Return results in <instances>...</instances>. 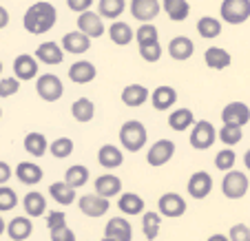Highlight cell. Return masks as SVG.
<instances>
[{"label":"cell","mask_w":250,"mask_h":241,"mask_svg":"<svg viewBox=\"0 0 250 241\" xmlns=\"http://www.w3.org/2000/svg\"><path fill=\"white\" fill-rule=\"evenodd\" d=\"M56 22H58V9L47 0L33 2L24 11L22 18V27L27 29V33H33V36H42V33L51 31L56 27Z\"/></svg>","instance_id":"cell-1"},{"label":"cell","mask_w":250,"mask_h":241,"mask_svg":"<svg viewBox=\"0 0 250 241\" xmlns=\"http://www.w3.org/2000/svg\"><path fill=\"white\" fill-rule=\"evenodd\" d=\"M148 140V133L146 126L140 122V120H128L120 126V144L126 153H137L144 148Z\"/></svg>","instance_id":"cell-2"},{"label":"cell","mask_w":250,"mask_h":241,"mask_svg":"<svg viewBox=\"0 0 250 241\" xmlns=\"http://www.w3.org/2000/svg\"><path fill=\"white\" fill-rule=\"evenodd\" d=\"M250 188V181H248V175L241 173V170H228L226 175L222 180V193L224 197L228 199H241Z\"/></svg>","instance_id":"cell-3"},{"label":"cell","mask_w":250,"mask_h":241,"mask_svg":"<svg viewBox=\"0 0 250 241\" xmlns=\"http://www.w3.org/2000/svg\"><path fill=\"white\" fill-rule=\"evenodd\" d=\"M215 137H217V131L208 120H199V122L193 124L190 128V146L195 151H208V148L215 144Z\"/></svg>","instance_id":"cell-4"},{"label":"cell","mask_w":250,"mask_h":241,"mask_svg":"<svg viewBox=\"0 0 250 241\" xmlns=\"http://www.w3.org/2000/svg\"><path fill=\"white\" fill-rule=\"evenodd\" d=\"M219 16L228 24H244L250 18V0H224Z\"/></svg>","instance_id":"cell-5"},{"label":"cell","mask_w":250,"mask_h":241,"mask_svg":"<svg viewBox=\"0 0 250 241\" xmlns=\"http://www.w3.org/2000/svg\"><path fill=\"white\" fill-rule=\"evenodd\" d=\"M36 93L44 102H58L64 95V84L53 73H42V76H38V82H36Z\"/></svg>","instance_id":"cell-6"},{"label":"cell","mask_w":250,"mask_h":241,"mask_svg":"<svg viewBox=\"0 0 250 241\" xmlns=\"http://www.w3.org/2000/svg\"><path fill=\"white\" fill-rule=\"evenodd\" d=\"M157 208H160L162 217H168V219H177L188 210L186 206V199L177 193H164L160 199H157Z\"/></svg>","instance_id":"cell-7"},{"label":"cell","mask_w":250,"mask_h":241,"mask_svg":"<svg viewBox=\"0 0 250 241\" xmlns=\"http://www.w3.org/2000/svg\"><path fill=\"white\" fill-rule=\"evenodd\" d=\"M175 155V144L170 140H157L151 148L146 151V164L153 168H160V166L168 164Z\"/></svg>","instance_id":"cell-8"},{"label":"cell","mask_w":250,"mask_h":241,"mask_svg":"<svg viewBox=\"0 0 250 241\" xmlns=\"http://www.w3.org/2000/svg\"><path fill=\"white\" fill-rule=\"evenodd\" d=\"M78 208L82 210V215H86V217H102V215H106V210L111 208V199L106 197H100L98 193L93 195H84V197L78 199Z\"/></svg>","instance_id":"cell-9"},{"label":"cell","mask_w":250,"mask_h":241,"mask_svg":"<svg viewBox=\"0 0 250 241\" xmlns=\"http://www.w3.org/2000/svg\"><path fill=\"white\" fill-rule=\"evenodd\" d=\"M128 9H131L133 18L144 24V22H153L160 16L162 5H160V0H131Z\"/></svg>","instance_id":"cell-10"},{"label":"cell","mask_w":250,"mask_h":241,"mask_svg":"<svg viewBox=\"0 0 250 241\" xmlns=\"http://www.w3.org/2000/svg\"><path fill=\"white\" fill-rule=\"evenodd\" d=\"M78 31H82L84 36H89L91 40L100 38V36H104V18L100 14H95V11H84V14L78 16Z\"/></svg>","instance_id":"cell-11"},{"label":"cell","mask_w":250,"mask_h":241,"mask_svg":"<svg viewBox=\"0 0 250 241\" xmlns=\"http://www.w3.org/2000/svg\"><path fill=\"white\" fill-rule=\"evenodd\" d=\"M186 190H188V195L193 199H206L212 190V177L208 175L206 170H197V173L190 175L188 184H186Z\"/></svg>","instance_id":"cell-12"},{"label":"cell","mask_w":250,"mask_h":241,"mask_svg":"<svg viewBox=\"0 0 250 241\" xmlns=\"http://www.w3.org/2000/svg\"><path fill=\"white\" fill-rule=\"evenodd\" d=\"M222 122L224 124H235V126L244 128L250 122V109L244 102H230V104L224 106L222 111Z\"/></svg>","instance_id":"cell-13"},{"label":"cell","mask_w":250,"mask_h":241,"mask_svg":"<svg viewBox=\"0 0 250 241\" xmlns=\"http://www.w3.org/2000/svg\"><path fill=\"white\" fill-rule=\"evenodd\" d=\"M14 76L20 82H29L38 76V60L36 56H29V53H20L14 60Z\"/></svg>","instance_id":"cell-14"},{"label":"cell","mask_w":250,"mask_h":241,"mask_svg":"<svg viewBox=\"0 0 250 241\" xmlns=\"http://www.w3.org/2000/svg\"><path fill=\"white\" fill-rule=\"evenodd\" d=\"M36 60L42 62V64H49V66L62 64V60H64V49H62V44L53 42V40L42 42L36 49Z\"/></svg>","instance_id":"cell-15"},{"label":"cell","mask_w":250,"mask_h":241,"mask_svg":"<svg viewBox=\"0 0 250 241\" xmlns=\"http://www.w3.org/2000/svg\"><path fill=\"white\" fill-rule=\"evenodd\" d=\"M98 161L102 168L115 170L124 164V153H122V148L115 146V144H102L98 151Z\"/></svg>","instance_id":"cell-16"},{"label":"cell","mask_w":250,"mask_h":241,"mask_svg":"<svg viewBox=\"0 0 250 241\" xmlns=\"http://www.w3.org/2000/svg\"><path fill=\"white\" fill-rule=\"evenodd\" d=\"M95 76H98V69H95L93 62L78 60L69 66V80L76 82V84H89L95 80Z\"/></svg>","instance_id":"cell-17"},{"label":"cell","mask_w":250,"mask_h":241,"mask_svg":"<svg viewBox=\"0 0 250 241\" xmlns=\"http://www.w3.org/2000/svg\"><path fill=\"white\" fill-rule=\"evenodd\" d=\"M93 188L100 197L111 199V197H115V195H122V180H120L118 175H109V173H106V175L95 177Z\"/></svg>","instance_id":"cell-18"},{"label":"cell","mask_w":250,"mask_h":241,"mask_svg":"<svg viewBox=\"0 0 250 241\" xmlns=\"http://www.w3.org/2000/svg\"><path fill=\"white\" fill-rule=\"evenodd\" d=\"M42 177H44L42 168H40L38 164H33V161H20V164L16 166V180H18L20 184H24V186L40 184Z\"/></svg>","instance_id":"cell-19"},{"label":"cell","mask_w":250,"mask_h":241,"mask_svg":"<svg viewBox=\"0 0 250 241\" xmlns=\"http://www.w3.org/2000/svg\"><path fill=\"white\" fill-rule=\"evenodd\" d=\"M62 49H64V53H76V56H80V53H86L91 47V38L89 36H84L82 31H69L64 33V38H62Z\"/></svg>","instance_id":"cell-20"},{"label":"cell","mask_w":250,"mask_h":241,"mask_svg":"<svg viewBox=\"0 0 250 241\" xmlns=\"http://www.w3.org/2000/svg\"><path fill=\"white\" fill-rule=\"evenodd\" d=\"M166 51H168V56L173 58V60L186 62L195 53V44L188 36H177V38H173L168 42V49H166Z\"/></svg>","instance_id":"cell-21"},{"label":"cell","mask_w":250,"mask_h":241,"mask_svg":"<svg viewBox=\"0 0 250 241\" xmlns=\"http://www.w3.org/2000/svg\"><path fill=\"white\" fill-rule=\"evenodd\" d=\"M104 237H111V239H118V241H131L133 226L124 217H113L104 226Z\"/></svg>","instance_id":"cell-22"},{"label":"cell","mask_w":250,"mask_h":241,"mask_svg":"<svg viewBox=\"0 0 250 241\" xmlns=\"http://www.w3.org/2000/svg\"><path fill=\"white\" fill-rule=\"evenodd\" d=\"M7 235L11 241H27L33 235L31 217H14L7 223Z\"/></svg>","instance_id":"cell-23"},{"label":"cell","mask_w":250,"mask_h":241,"mask_svg":"<svg viewBox=\"0 0 250 241\" xmlns=\"http://www.w3.org/2000/svg\"><path fill=\"white\" fill-rule=\"evenodd\" d=\"M204 62H206L208 69L224 71V69H228V66H230L232 56L226 51V49H222V47H210V49H206V53H204Z\"/></svg>","instance_id":"cell-24"},{"label":"cell","mask_w":250,"mask_h":241,"mask_svg":"<svg viewBox=\"0 0 250 241\" xmlns=\"http://www.w3.org/2000/svg\"><path fill=\"white\" fill-rule=\"evenodd\" d=\"M22 146H24V151H27L31 157H42L44 153L49 151V140L44 137V133L31 131V133H27V135H24Z\"/></svg>","instance_id":"cell-25"},{"label":"cell","mask_w":250,"mask_h":241,"mask_svg":"<svg viewBox=\"0 0 250 241\" xmlns=\"http://www.w3.org/2000/svg\"><path fill=\"white\" fill-rule=\"evenodd\" d=\"M22 208L24 213H27V217H42L44 213H47V199H44L42 193H38V190H31V193L24 195L22 199Z\"/></svg>","instance_id":"cell-26"},{"label":"cell","mask_w":250,"mask_h":241,"mask_svg":"<svg viewBox=\"0 0 250 241\" xmlns=\"http://www.w3.org/2000/svg\"><path fill=\"white\" fill-rule=\"evenodd\" d=\"M175 102H177V91L173 86L162 84L151 93V104L155 106V111H168Z\"/></svg>","instance_id":"cell-27"},{"label":"cell","mask_w":250,"mask_h":241,"mask_svg":"<svg viewBox=\"0 0 250 241\" xmlns=\"http://www.w3.org/2000/svg\"><path fill=\"white\" fill-rule=\"evenodd\" d=\"M120 98H122V104L135 109V106L144 104V102L151 98V93H148L146 86H142V84H128L126 89L122 91V95H120Z\"/></svg>","instance_id":"cell-28"},{"label":"cell","mask_w":250,"mask_h":241,"mask_svg":"<svg viewBox=\"0 0 250 241\" xmlns=\"http://www.w3.org/2000/svg\"><path fill=\"white\" fill-rule=\"evenodd\" d=\"M109 38H111V42L118 44V47H126V44H131L133 40H135V31H133L126 22L115 20L109 27Z\"/></svg>","instance_id":"cell-29"},{"label":"cell","mask_w":250,"mask_h":241,"mask_svg":"<svg viewBox=\"0 0 250 241\" xmlns=\"http://www.w3.org/2000/svg\"><path fill=\"white\" fill-rule=\"evenodd\" d=\"M49 195H51V199L56 203H60V206H71V203L76 201V188L69 186L64 180L53 181V184L49 186Z\"/></svg>","instance_id":"cell-30"},{"label":"cell","mask_w":250,"mask_h":241,"mask_svg":"<svg viewBox=\"0 0 250 241\" xmlns=\"http://www.w3.org/2000/svg\"><path fill=\"white\" fill-rule=\"evenodd\" d=\"M162 9L173 22H184L190 14V5L186 0H162Z\"/></svg>","instance_id":"cell-31"},{"label":"cell","mask_w":250,"mask_h":241,"mask_svg":"<svg viewBox=\"0 0 250 241\" xmlns=\"http://www.w3.org/2000/svg\"><path fill=\"white\" fill-rule=\"evenodd\" d=\"M193 124H195V115L190 109H177L168 115V126L177 133H184L188 128H193Z\"/></svg>","instance_id":"cell-32"},{"label":"cell","mask_w":250,"mask_h":241,"mask_svg":"<svg viewBox=\"0 0 250 241\" xmlns=\"http://www.w3.org/2000/svg\"><path fill=\"white\" fill-rule=\"evenodd\" d=\"M71 115H73V120H78V122L86 124L93 120L95 115V104L91 102L89 98H78L73 104H71Z\"/></svg>","instance_id":"cell-33"},{"label":"cell","mask_w":250,"mask_h":241,"mask_svg":"<svg viewBox=\"0 0 250 241\" xmlns=\"http://www.w3.org/2000/svg\"><path fill=\"white\" fill-rule=\"evenodd\" d=\"M118 208L122 210L124 215H140L144 210V199L137 193H122L118 199Z\"/></svg>","instance_id":"cell-34"},{"label":"cell","mask_w":250,"mask_h":241,"mask_svg":"<svg viewBox=\"0 0 250 241\" xmlns=\"http://www.w3.org/2000/svg\"><path fill=\"white\" fill-rule=\"evenodd\" d=\"M89 177H91V173H89V168H86L84 164H73V166H69V168L64 170V181L69 186H73V188H82V186L89 181Z\"/></svg>","instance_id":"cell-35"},{"label":"cell","mask_w":250,"mask_h":241,"mask_svg":"<svg viewBox=\"0 0 250 241\" xmlns=\"http://www.w3.org/2000/svg\"><path fill=\"white\" fill-rule=\"evenodd\" d=\"M160 228H162V215L160 213H155V210L144 213V217H142V232H144V237H146L148 241L157 239Z\"/></svg>","instance_id":"cell-36"},{"label":"cell","mask_w":250,"mask_h":241,"mask_svg":"<svg viewBox=\"0 0 250 241\" xmlns=\"http://www.w3.org/2000/svg\"><path fill=\"white\" fill-rule=\"evenodd\" d=\"M126 9V0H100L98 14L106 20H118Z\"/></svg>","instance_id":"cell-37"},{"label":"cell","mask_w":250,"mask_h":241,"mask_svg":"<svg viewBox=\"0 0 250 241\" xmlns=\"http://www.w3.org/2000/svg\"><path fill=\"white\" fill-rule=\"evenodd\" d=\"M197 33L206 40L217 38V36H222V22L217 18H212V16H202L197 20Z\"/></svg>","instance_id":"cell-38"},{"label":"cell","mask_w":250,"mask_h":241,"mask_svg":"<svg viewBox=\"0 0 250 241\" xmlns=\"http://www.w3.org/2000/svg\"><path fill=\"white\" fill-rule=\"evenodd\" d=\"M135 40L137 47H151V44L160 42V31H157V27L153 22H144L135 31Z\"/></svg>","instance_id":"cell-39"},{"label":"cell","mask_w":250,"mask_h":241,"mask_svg":"<svg viewBox=\"0 0 250 241\" xmlns=\"http://www.w3.org/2000/svg\"><path fill=\"white\" fill-rule=\"evenodd\" d=\"M217 137H219V142H224L228 148H230V146H235V144L241 142V137H244V128L235 126V124H224V126L217 131Z\"/></svg>","instance_id":"cell-40"},{"label":"cell","mask_w":250,"mask_h":241,"mask_svg":"<svg viewBox=\"0 0 250 241\" xmlns=\"http://www.w3.org/2000/svg\"><path fill=\"white\" fill-rule=\"evenodd\" d=\"M49 153H51L56 160H66V157L73 153V140L69 137H58L49 144Z\"/></svg>","instance_id":"cell-41"},{"label":"cell","mask_w":250,"mask_h":241,"mask_svg":"<svg viewBox=\"0 0 250 241\" xmlns=\"http://www.w3.org/2000/svg\"><path fill=\"white\" fill-rule=\"evenodd\" d=\"M235 161H237V155L232 148H222V151L215 155V168L222 170V173H228V170L235 168Z\"/></svg>","instance_id":"cell-42"},{"label":"cell","mask_w":250,"mask_h":241,"mask_svg":"<svg viewBox=\"0 0 250 241\" xmlns=\"http://www.w3.org/2000/svg\"><path fill=\"white\" fill-rule=\"evenodd\" d=\"M18 206V195L14 188L9 186H0V213H7V210H14Z\"/></svg>","instance_id":"cell-43"},{"label":"cell","mask_w":250,"mask_h":241,"mask_svg":"<svg viewBox=\"0 0 250 241\" xmlns=\"http://www.w3.org/2000/svg\"><path fill=\"white\" fill-rule=\"evenodd\" d=\"M20 91V80L18 78H0V98H11Z\"/></svg>","instance_id":"cell-44"},{"label":"cell","mask_w":250,"mask_h":241,"mask_svg":"<svg viewBox=\"0 0 250 241\" xmlns=\"http://www.w3.org/2000/svg\"><path fill=\"white\" fill-rule=\"evenodd\" d=\"M228 239L230 241H250V228L246 223H235L228 230Z\"/></svg>","instance_id":"cell-45"},{"label":"cell","mask_w":250,"mask_h":241,"mask_svg":"<svg viewBox=\"0 0 250 241\" xmlns=\"http://www.w3.org/2000/svg\"><path fill=\"white\" fill-rule=\"evenodd\" d=\"M140 56L144 62H157L162 58V44H151V47H140Z\"/></svg>","instance_id":"cell-46"},{"label":"cell","mask_w":250,"mask_h":241,"mask_svg":"<svg viewBox=\"0 0 250 241\" xmlns=\"http://www.w3.org/2000/svg\"><path fill=\"white\" fill-rule=\"evenodd\" d=\"M51 241H76V232L71 230L69 226H60V228H51L49 230Z\"/></svg>","instance_id":"cell-47"},{"label":"cell","mask_w":250,"mask_h":241,"mask_svg":"<svg viewBox=\"0 0 250 241\" xmlns=\"http://www.w3.org/2000/svg\"><path fill=\"white\" fill-rule=\"evenodd\" d=\"M60 226H66L64 210H51V213L47 215V228L51 230V228H60Z\"/></svg>","instance_id":"cell-48"},{"label":"cell","mask_w":250,"mask_h":241,"mask_svg":"<svg viewBox=\"0 0 250 241\" xmlns=\"http://www.w3.org/2000/svg\"><path fill=\"white\" fill-rule=\"evenodd\" d=\"M91 5H93V0H66V7H69L71 11H76V14L89 11Z\"/></svg>","instance_id":"cell-49"},{"label":"cell","mask_w":250,"mask_h":241,"mask_svg":"<svg viewBox=\"0 0 250 241\" xmlns=\"http://www.w3.org/2000/svg\"><path fill=\"white\" fill-rule=\"evenodd\" d=\"M11 175H14V170H11V166L7 164V161L0 160V186H5L7 181L11 180Z\"/></svg>","instance_id":"cell-50"},{"label":"cell","mask_w":250,"mask_h":241,"mask_svg":"<svg viewBox=\"0 0 250 241\" xmlns=\"http://www.w3.org/2000/svg\"><path fill=\"white\" fill-rule=\"evenodd\" d=\"M7 24H9V11L0 5V29H5Z\"/></svg>","instance_id":"cell-51"},{"label":"cell","mask_w":250,"mask_h":241,"mask_svg":"<svg viewBox=\"0 0 250 241\" xmlns=\"http://www.w3.org/2000/svg\"><path fill=\"white\" fill-rule=\"evenodd\" d=\"M206 241H230V239H228V235H222V232H215V235H210Z\"/></svg>","instance_id":"cell-52"},{"label":"cell","mask_w":250,"mask_h":241,"mask_svg":"<svg viewBox=\"0 0 250 241\" xmlns=\"http://www.w3.org/2000/svg\"><path fill=\"white\" fill-rule=\"evenodd\" d=\"M244 164H246V168L250 170V148L246 151V155H244Z\"/></svg>","instance_id":"cell-53"},{"label":"cell","mask_w":250,"mask_h":241,"mask_svg":"<svg viewBox=\"0 0 250 241\" xmlns=\"http://www.w3.org/2000/svg\"><path fill=\"white\" fill-rule=\"evenodd\" d=\"M2 232H7V223L2 219V215H0V237H2Z\"/></svg>","instance_id":"cell-54"},{"label":"cell","mask_w":250,"mask_h":241,"mask_svg":"<svg viewBox=\"0 0 250 241\" xmlns=\"http://www.w3.org/2000/svg\"><path fill=\"white\" fill-rule=\"evenodd\" d=\"M102 241H118V239H111V237H102Z\"/></svg>","instance_id":"cell-55"},{"label":"cell","mask_w":250,"mask_h":241,"mask_svg":"<svg viewBox=\"0 0 250 241\" xmlns=\"http://www.w3.org/2000/svg\"><path fill=\"white\" fill-rule=\"evenodd\" d=\"M0 76H2V62H0Z\"/></svg>","instance_id":"cell-56"},{"label":"cell","mask_w":250,"mask_h":241,"mask_svg":"<svg viewBox=\"0 0 250 241\" xmlns=\"http://www.w3.org/2000/svg\"><path fill=\"white\" fill-rule=\"evenodd\" d=\"M0 120H2V106H0Z\"/></svg>","instance_id":"cell-57"}]
</instances>
